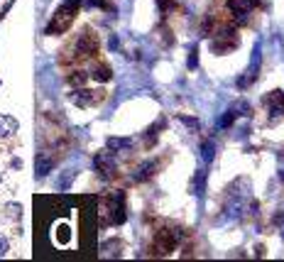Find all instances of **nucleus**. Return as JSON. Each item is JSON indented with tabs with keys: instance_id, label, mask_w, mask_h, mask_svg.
<instances>
[{
	"instance_id": "nucleus-1",
	"label": "nucleus",
	"mask_w": 284,
	"mask_h": 262,
	"mask_svg": "<svg viewBox=\"0 0 284 262\" xmlns=\"http://www.w3.org/2000/svg\"><path fill=\"white\" fill-rule=\"evenodd\" d=\"M260 71H262V44L257 42V44H255V49H252V59H250V66L245 69V74L238 78V89H240V91L250 89V86H252V83L257 81Z\"/></svg>"
},
{
	"instance_id": "nucleus-2",
	"label": "nucleus",
	"mask_w": 284,
	"mask_h": 262,
	"mask_svg": "<svg viewBox=\"0 0 284 262\" xmlns=\"http://www.w3.org/2000/svg\"><path fill=\"white\" fill-rule=\"evenodd\" d=\"M74 15H76V5H71V3H64L57 13H54L52 22L47 25V35H61V32H64V30L74 22Z\"/></svg>"
},
{
	"instance_id": "nucleus-3",
	"label": "nucleus",
	"mask_w": 284,
	"mask_h": 262,
	"mask_svg": "<svg viewBox=\"0 0 284 262\" xmlns=\"http://www.w3.org/2000/svg\"><path fill=\"white\" fill-rule=\"evenodd\" d=\"M108 213H111V223L123 225L128 218V208H125V194L123 191H111L108 194Z\"/></svg>"
},
{
	"instance_id": "nucleus-4",
	"label": "nucleus",
	"mask_w": 284,
	"mask_h": 262,
	"mask_svg": "<svg viewBox=\"0 0 284 262\" xmlns=\"http://www.w3.org/2000/svg\"><path fill=\"white\" fill-rule=\"evenodd\" d=\"M179 238H181V233H176V230H169V228H164V230H159L157 235H154V252L157 255H169L171 250L179 245Z\"/></svg>"
},
{
	"instance_id": "nucleus-5",
	"label": "nucleus",
	"mask_w": 284,
	"mask_h": 262,
	"mask_svg": "<svg viewBox=\"0 0 284 262\" xmlns=\"http://www.w3.org/2000/svg\"><path fill=\"white\" fill-rule=\"evenodd\" d=\"M228 13L235 18L238 25H245L247 18H250V13L257 8V0H228Z\"/></svg>"
},
{
	"instance_id": "nucleus-6",
	"label": "nucleus",
	"mask_w": 284,
	"mask_h": 262,
	"mask_svg": "<svg viewBox=\"0 0 284 262\" xmlns=\"http://www.w3.org/2000/svg\"><path fill=\"white\" fill-rule=\"evenodd\" d=\"M93 167L103 179H111L115 174V169H118V164H115V152H111V150L98 152L93 157Z\"/></svg>"
},
{
	"instance_id": "nucleus-7",
	"label": "nucleus",
	"mask_w": 284,
	"mask_h": 262,
	"mask_svg": "<svg viewBox=\"0 0 284 262\" xmlns=\"http://www.w3.org/2000/svg\"><path fill=\"white\" fill-rule=\"evenodd\" d=\"M262 101H265V106L269 108V125L279 123L284 118V94L282 91H269Z\"/></svg>"
},
{
	"instance_id": "nucleus-8",
	"label": "nucleus",
	"mask_w": 284,
	"mask_h": 262,
	"mask_svg": "<svg viewBox=\"0 0 284 262\" xmlns=\"http://www.w3.org/2000/svg\"><path fill=\"white\" fill-rule=\"evenodd\" d=\"M96 49H98V39H96L93 35L83 32L81 37L76 39V54L81 56V59H88V56H93Z\"/></svg>"
},
{
	"instance_id": "nucleus-9",
	"label": "nucleus",
	"mask_w": 284,
	"mask_h": 262,
	"mask_svg": "<svg viewBox=\"0 0 284 262\" xmlns=\"http://www.w3.org/2000/svg\"><path fill=\"white\" fill-rule=\"evenodd\" d=\"M69 101L74 103L76 108H88L91 103H93V94L88 91V89H76L69 94Z\"/></svg>"
},
{
	"instance_id": "nucleus-10",
	"label": "nucleus",
	"mask_w": 284,
	"mask_h": 262,
	"mask_svg": "<svg viewBox=\"0 0 284 262\" xmlns=\"http://www.w3.org/2000/svg\"><path fill=\"white\" fill-rule=\"evenodd\" d=\"M20 128V123H18V118H13V115H0V140L3 137H13L15 132H18Z\"/></svg>"
},
{
	"instance_id": "nucleus-11",
	"label": "nucleus",
	"mask_w": 284,
	"mask_h": 262,
	"mask_svg": "<svg viewBox=\"0 0 284 262\" xmlns=\"http://www.w3.org/2000/svg\"><path fill=\"white\" fill-rule=\"evenodd\" d=\"M52 167H54V159H52L49 154H39L37 162H35V174H37V179L47 177V174L52 171Z\"/></svg>"
},
{
	"instance_id": "nucleus-12",
	"label": "nucleus",
	"mask_w": 284,
	"mask_h": 262,
	"mask_svg": "<svg viewBox=\"0 0 284 262\" xmlns=\"http://www.w3.org/2000/svg\"><path fill=\"white\" fill-rule=\"evenodd\" d=\"M106 147L111 152L130 150V147H133V140H130V137H108V140H106Z\"/></svg>"
},
{
	"instance_id": "nucleus-13",
	"label": "nucleus",
	"mask_w": 284,
	"mask_h": 262,
	"mask_svg": "<svg viewBox=\"0 0 284 262\" xmlns=\"http://www.w3.org/2000/svg\"><path fill=\"white\" fill-rule=\"evenodd\" d=\"M91 76H93L96 81L106 83V81H111V76H113V71H111V66H106V64H96L93 69H91Z\"/></svg>"
},
{
	"instance_id": "nucleus-14",
	"label": "nucleus",
	"mask_w": 284,
	"mask_h": 262,
	"mask_svg": "<svg viewBox=\"0 0 284 262\" xmlns=\"http://www.w3.org/2000/svg\"><path fill=\"white\" fill-rule=\"evenodd\" d=\"M154 169H157V164H154V162H145L142 167L135 171V182H145V179H150L152 174H154Z\"/></svg>"
},
{
	"instance_id": "nucleus-15",
	"label": "nucleus",
	"mask_w": 284,
	"mask_h": 262,
	"mask_svg": "<svg viewBox=\"0 0 284 262\" xmlns=\"http://www.w3.org/2000/svg\"><path fill=\"white\" fill-rule=\"evenodd\" d=\"M201 157H204V162H213V157H216V142L213 140L201 142Z\"/></svg>"
},
{
	"instance_id": "nucleus-16",
	"label": "nucleus",
	"mask_w": 284,
	"mask_h": 262,
	"mask_svg": "<svg viewBox=\"0 0 284 262\" xmlns=\"http://www.w3.org/2000/svg\"><path fill=\"white\" fill-rule=\"evenodd\" d=\"M235 118H238V113L233 111V108H228L223 115H221V120H218V128L221 130H226V128H230L233 123H235Z\"/></svg>"
},
{
	"instance_id": "nucleus-17",
	"label": "nucleus",
	"mask_w": 284,
	"mask_h": 262,
	"mask_svg": "<svg viewBox=\"0 0 284 262\" xmlns=\"http://www.w3.org/2000/svg\"><path fill=\"white\" fill-rule=\"evenodd\" d=\"M204 191H206V171L199 169L196 171V196H204Z\"/></svg>"
},
{
	"instance_id": "nucleus-18",
	"label": "nucleus",
	"mask_w": 284,
	"mask_h": 262,
	"mask_svg": "<svg viewBox=\"0 0 284 262\" xmlns=\"http://www.w3.org/2000/svg\"><path fill=\"white\" fill-rule=\"evenodd\" d=\"M186 66H189L191 71L199 66V49L196 47H191V52H189V56H186Z\"/></svg>"
},
{
	"instance_id": "nucleus-19",
	"label": "nucleus",
	"mask_w": 284,
	"mask_h": 262,
	"mask_svg": "<svg viewBox=\"0 0 284 262\" xmlns=\"http://www.w3.org/2000/svg\"><path fill=\"white\" fill-rule=\"evenodd\" d=\"M230 108H233L235 113H243V115H250V113H252V106H250L247 101H238V103L230 106Z\"/></svg>"
},
{
	"instance_id": "nucleus-20",
	"label": "nucleus",
	"mask_w": 284,
	"mask_h": 262,
	"mask_svg": "<svg viewBox=\"0 0 284 262\" xmlns=\"http://www.w3.org/2000/svg\"><path fill=\"white\" fill-rule=\"evenodd\" d=\"M71 182H74V171H64V177L59 179V189L66 191V189L71 187Z\"/></svg>"
},
{
	"instance_id": "nucleus-21",
	"label": "nucleus",
	"mask_w": 284,
	"mask_h": 262,
	"mask_svg": "<svg viewBox=\"0 0 284 262\" xmlns=\"http://www.w3.org/2000/svg\"><path fill=\"white\" fill-rule=\"evenodd\" d=\"M154 3H157V8H159V13H162V15H167L169 10H174V5H176L174 0H154Z\"/></svg>"
},
{
	"instance_id": "nucleus-22",
	"label": "nucleus",
	"mask_w": 284,
	"mask_h": 262,
	"mask_svg": "<svg viewBox=\"0 0 284 262\" xmlns=\"http://www.w3.org/2000/svg\"><path fill=\"white\" fill-rule=\"evenodd\" d=\"M69 83H74V86H83V83H86V74H83V71H74V74L69 76Z\"/></svg>"
},
{
	"instance_id": "nucleus-23",
	"label": "nucleus",
	"mask_w": 284,
	"mask_h": 262,
	"mask_svg": "<svg viewBox=\"0 0 284 262\" xmlns=\"http://www.w3.org/2000/svg\"><path fill=\"white\" fill-rule=\"evenodd\" d=\"M179 120H181L184 125L194 128V130H199V120H196V118H189V115H179Z\"/></svg>"
},
{
	"instance_id": "nucleus-24",
	"label": "nucleus",
	"mask_w": 284,
	"mask_h": 262,
	"mask_svg": "<svg viewBox=\"0 0 284 262\" xmlns=\"http://www.w3.org/2000/svg\"><path fill=\"white\" fill-rule=\"evenodd\" d=\"M88 8H106V0H86Z\"/></svg>"
},
{
	"instance_id": "nucleus-25",
	"label": "nucleus",
	"mask_w": 284,
	"mask_h": 262,
	"mask_svg": "<svg viewBox=\"0 0 284 262\" xmlns=\"http://www.w3.org/2000/svg\"><path fill=\"white\" fill-rule=\"evenodd\" d=\"M8 247H10L8 240H5V238H0V257H3V255H8Z\"/></svg>"
},
{
	"instance_id": "nucleus-26",
	"label": "nucleus",
	"mask_w": 284,
	"mask_h": 262,
	"mask_svg": "<svg viewBox=\"0 0 284 262\" xmlns=\"http://www.w3.org/2000/svg\"><path fill=\"white\" fill-rule=\"evenodd\" d=\"M108 47H111V49H118V47H120V42H118V37H115V35H111V39H108Z\"/></svg>"
},
{
	"instance_id": "nucleus-27",
	"label": "nucleus",
	"mask_w": 284,
	"mask_h": 262,
	"mask_svg": "<svg viewBox=\"0 0 284 262\" xmlns=\"http://www.w3.org/2000/svg\"><path fill=\"white\" fill-rule=\"evenodd\" d=\"M8 211H10V216H15V218L20 216V206H18V204H15V206H8Z\"/></svg>"
},
{
	"instance_id": "nucleus-28",
	"label": "nucleus",
	"mask_w": 284,
	"mask_h": 262,
	"mask_svg": "<svg viewBox=\"0 0 284 262\" xmlns=\"http://www.w3.org/2000/svg\"><path fill=\"white\" fill-rule=\"evenodd\" d=\"M274 223H277V225H284V211H279V213L274 216Z\"/></svg>"
},
{
	"instance_id": "nucleus-29",
	"label": "nucleus",
	"mask_w": 284,
	"mask_h": 262,
	"mask_svg": "<svg viewBox=\"0 0 284 262\" xmlns=\"http://www.w3.org/2000/svg\"><path fill=\"white\" fill-rule=\"evenodd\" d=\"M64 3H71V5H78V0H64Z\"/></svg>"
},
{
	"instance_id": "nucleus-30",
	"label": "nucleus",
	"mask_w": 284,
	"mask_h": 262,
	"mask_svg": "<svg viewBox=\"0 0 284 262\" xmlns=\"http://www.w3.org/2000/svg\"><path fill=\"white\" fill-rule=\"evenodd\" d=\"M282 238H284V225H282Z\"/></svg>"
},
{
	"instance_id": "nucleus-31",
	"label": "nucleus",
	"mask_w": 284,
	"mask_h": 262,
	"mask_svg": "<svg viewBox=\"0 0 284 262\" xmlns=\"http://www.w3.org/2000/svg\"><path fill=\"white\" fill-rule=\"evenodd\" d=\"M282 157H284V150H282Z\"/></svg>"
}]
</instances>
